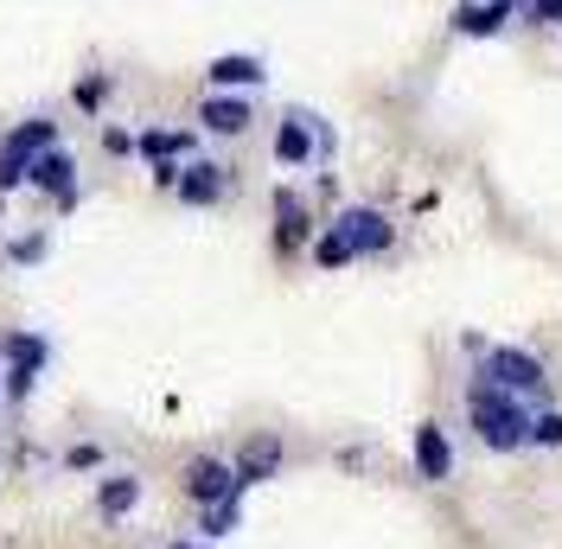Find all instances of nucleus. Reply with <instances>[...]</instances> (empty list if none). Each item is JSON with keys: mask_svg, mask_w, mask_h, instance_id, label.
I'll return each instance as SVG.
<instances>
[{"mask_svg": "<svg viewBox=\"0 0 562 549\" xmlns=\"http://www.w3.org/2000/svg\"><path fill=\"white\" fill-rule=\"evenodd\" d=\"M186 498H192L199 512H205V505H224V498H244L237 467L217 460V453H192V460H186Z\"/></svg>", "mask_w": 562, "mask_h": 549, "instance_id": "39448f33", "label": "nucleus"}, {"mask_svg": "<svg viewBox=\"0 0 562 549\" xmlns=\"http://www.w3.org/2000/svg\"><path fill=\"white\" fill-rule=\"evenodd\" d=\"M135 505H140V473H103V480H97V512H103L109 524H122Z\"/></svg>", "mask_w": 562, "mask_h": 549, "instance_id": "dca6fc26", "label": "nucleus"}, {"mask_svg": "<svg viewBox=\"0 0 562 549\" xmlns=\"http://www.w3.org/2000/svg\"><path fill=\"white\" fill-rule=\"evenodd\" d=\"M467 422L480 428V441H486L492 453H518V447H530V422H537V415L525 410V396L473 378L467 383Z\"/></svg>", "mask_w": 562, "mask_h": 549, "instance_id": "f257e3e1", "label": "nucleus"}, {"mask_svg": "<svg viewBox=\"0 0 562 549\" xmlns=\"http://www.w3.org/2000/svg\"><path fill=\"white\" fill-rule=\"evenodd\" d=\"M224 192H231V167H217V160H186V172H179V199L192 211H211V205H224Z\"/></svg>", "mask_w": 562, "mask_h": 549, "instance_id": "1a4fd4ad", "label": "nucleus"}, {"mask_svg": "<svg viewBox=\"0 0 562 549\" xmlns=\"http://www.w3.org/2000/svg\"><path fill=\"white\" fill-rule=\"evenodd\" d=\"M45 147H58V122H52V115H26V122H13V128L0 135V199L26 192L33 160Z\"/></svg>", "mask_w": 562, "mask_h": 549, "instance_id": "f03ea898", "label": "nucleus"}, {"mask_svg": "<svg viewBox=\"0 0 562 549\" xmlns=\"http://www.w3.org/2000/svg\"><path fill=\"white\" fill-rule=\"evenodd\" d=\"M249 122H256V109H249L244 90H205V103H199V128L205 135L237 141V135H249Z\"/></svg>", "mask_w": 562, "mask_h": 549, "instance_id": "6e6552de", "label": "nucleus"}, {"mask_svg": "<svg viewBox=\"0 0 562 549\" xmlns=\"http://www.w3.org/2000/svg\"><path fill=\"white\" fill-rule=\"evenodd\" d=\"M103 154L128 160V154H135V135H128V128H103Z\"/></svg>", "mask_w": 562, "mask_h": 549, "instance_id": "bb28decb", "label": "nucleus"}, {"mask_svg": "<svg viewBox=\"0 0 562 549\" xmlns=\"http://www.w3.org/2000/svg\"><path fill=\"white\" fill-rule=\"evenodd\" d=\"M147 172H154V186H160V192H179V172H186V160H147Z\"/></svg>", "mask_w": 562, "mask_h": 549, "instance_id": "a878e982", "label": "nucleus"}, {"mask_svg": "<svg viewBox=\"0 0 562 549\" xmlns=\"http://www.w3.org/2000/svg\"><path fill=\"white\" fill-rule=\"evenodd\" d=\"M38 390V371H20V365H0V396L13 403V410H26Z\"/></svg>", "mask_w": 562, "mask_h": 549, "instance_id": "4be33fe9", "label": "nucleus"}, {"mask_svg": "<svg viewBox=\"0 0 562 549\" xmlns=\"http://www.w3.org/2000/svg\"><path fill=\"white\" fill-rule=\"evenodd\" d=\"M314 237H319V224H314V211H307V199L294 186H276V256L314 249Z\"/></svg>", "mask_w": 562, "mask_h": 549, "instance_id": "0eeeda50", "label": "nucleus"}, {"mask_svg": "<svg viewBox=\"0 0 562 549\" xmlns=\"http://www.w3.org/2000/svg\"><path fill=\"white\" fill-rule=\"evenodd\" d=\"M314 122L319 115H307V109H288V115H281V128H276V160L281 167H314L319 160Z\"/></svg>", "mask_w": 562, "mask_h": 549, "instance_id": "9d476101", "label": "nucleus"}, {"mask_svg": "<svg viewBox=\"0 0 562 549\" xmlns=\"http://www.w3.org/2000/svg\"><path fill=\"white\" fill-rule=\"evenodd\" d=\"M45 256H52V231H45V224L20 231V237H7V262H13V269H38Z\"/></svg>", "mask_w": 562, "mask_h": 549, "instance_id": "a211bd4d", "label": "nucleus"}, {"mask_svg": "<svg viewBox=\"0 0 562 549\" xmlns=\"http://www.w3.org/2000/svg\"><path fill=\"white\" fill-rule=\"evenodd\" d=\"M173 549H217V544H205V537H179Z\"/></svg>", "mask_w": 562, "mask_h": 549, "instance_id": "cd10ccee", "label": "nucleus"}, {"mask_svg": "<svg viewBox=\"0 0 562 549\" xmlns=\"http://www.w3.org/2000/svg\"><path fill=\"white\" fill-rule=\"evenodd\" d=\"M530 447H562V415L557 410H543L530 422Z\"/></svg>", "mask_w": 562, "mask_h": 549, "instance_id": "b1692460", "label": "nucleus"}, {"mask_svg": "<svg viewBox=\"0 0 562 549\" xmlns=\"http://www.w3.org/2000/svg\"><path fill=\"white\" fill-rule=\"evenodd\" d=\"M333 231L351 243V256H384L390 243H396V224H390L378 205H346L333 217Z\"/></svg>", "mask_w": 562, "mask_h": 549, "instance_id": "423d86ee", "label": "nucleus"}, {"mask_svg": "<svg viewBox=\"0 0 562 549\" xmlns=\"http://www.w3.org/2000/svg\"><path fill=\"white\" fill-rule=\"evenodd\" d=\"M416 473L428 485H441V480H454V447H448V435L435 428V422H416Z\"/></svg>", "mask_w": 562, "mask_h": 549, "instance_id": "f8f14e48", "label": "nucleus"}, {"mask_svg": "<svg viewBox=\"0 0 562 549\" xmlns=\"http://www.w3.org/2000/svg\"><path fill=\"white\" fill-rule=\"evenodd\" d=\"M65 467H70V473H97V467H103V447H97V441L65 447Z\"/></svg>", "mask_w": 562, "mask_h": 549, "instance_id": "393cba45", "label": "nucleus"}, {"mask_svg": "<svg viewBox=\"0 0 562 549\" xmlns=\"http://www.w3.org/2000/svg\"><path fill=\"white\" fill-rule=\"evenodd\" d=\"M26 186H33L38 199H52L58 211H77V199H83V186H77V154H70L65 141L45 147L33 160V179H26Z\"/></svg>", "mask_w": 562, "mask_h": 549, "instance_id": "20e7f679", "label": "nucleus"}, {"mask_svg": "<svg viewBox=\"0 0 562 549\" xmlns=\"http://www.w3.org/2000/svg\"><path fill=\"white\" fill-rule=\"evenodd\" d=\"M135 154L140 160H192V154H199V135H192V128H140Z\"/></svg>", "mask_w": 562, "mask_h": 549, "instance_id": "2eb2a0df", "label": "nucleus"}, {"mask_svg": "<svg viewBox=\"0 0 562 549\" xmlns=\"http://www.w3.org/2000/svg\"><path fill=\"white\" fill-rule=\"evenodd\" d=\"M0 231H7V199H0Z\"/></svg>", "mask_w": 562, "mask_h": 549, "instance_id": "c85d7f7f", "label": "nucleus"}, {"mask_svg": "<svg viewBox=\"0 0 562 549\" xmlns=\"http://www.w3.org/2000/svg\"><path fill=\"white\" fill-rule=\"evenodd\" d=\"M0 365H20V371H45L52 365V339L45 333H0Z\"/></svg>", "mask_w": 562, "mask_h": 549, "instance_id": "f3484780", "label": "nucleus"}, {"mask_svg": "<svg viewBox=\"0 0 562 549\" xmlns=\"http://www.w3.org/2000/svg\"><path fill=\"white\" fill-rule=\"evenodd\" d=\"M314 262H319V269H346V262H358V256H351V243L339 237L333 224H319V237H314Z\"/></svg>", "mask_w": 562, "mask_h": 549, "instance_id": "412c9836", "label": "nucleus"}, {"mask_svg": "<svg viewBox=\"0 0 562 549\" xmlns=\"http://www.w3.org/2000/svg\"><path fill=\"white\" fill-rule=\"evenodd\" d=\"M505 20H518V0H467L454 13V33L460 38H492Z\"/></svg>", "mask_w": 562, "mask_h": 549, "instance_id": "ddd939ff", "label": "nucleus"}, {"mask_svg": "<svg viewBox=\"0 0 562 549\" xmlns=\"http://www.w3.org/2000/svg\"><path fill=\"white\" fill-rule=\"evenodd\" d=\"M256 83H269V65L256 52H217L205 65V90H256Z\"/></svg>", "mask_w": 562, "mask_h": 549, "instance_id": "9b49d317", "label": "nucleus"}, {"mask_svg": "<svg viewBox=\"0 0 562 549\" xmlns=\"http://www.w3.org/2000/svg\"><path fill=\"white\" fill-rule=\"evenodd\" d=\"M237 524H244V498H224V505H205V512H199V537L217 544V537H231Z\"/></svg>", "mask_w": 562, "mask_h": 549, "instance_id": "aec40b11", "label": "nucleus"}, {"mask_svg": "<svg viewBox=\"0 0 562 549\" xmlns=\"http://www.w3.org/2000/svg\"><path fill=\"white\" fill-rule=\"evenodd\" d=\"M109 90H115V77H109V70H90V77H77V83H70V103L97 122V115H103V103H109Z\"/></svg>", "mask_w": 562, "mask_h": 549, "instance_id": "6ab92c4d", "label": "nucleus"}, {"mask_svg": "<svg viewBox=\"0 0 562 549\" xmlns=\"http://www.w3.org/2000/svg\"><path fill=\"white\" fill-rule=\"evenodd\" d=\"M231 467H237V485H262V480H276L281 473V441L276 435H256V441H244V453H237V460H231Z\"/></svg>", "mask_w": 562, "mask_h": 549, "instance_id": "4468645a", "label": "nucleus"}, {"mask_svg": "<svg viewBox=\"0 0 562 549\" xmlns=\"http://www.w3.org/2000/svg\"><path fill=\"white\" fill-rule=\"evenodd\" d=\"M480 378L498 383V390H512V396H543V390H550L543 365H537V351H518V345H486Z\"/></svg>", "mask_w": 562, "mask_h": 549, "instance_id": "7ed1b4c3", "label": "nucleus"}, {"mask_svg": "<svg viewBox=\"0 0 562 549\" xmlns=\"http://www.w3.org/2000/svg\"><path fill=\"white\" fill-rule=\"evenodd\" d=\"M525 26H562V0H518Z\"/></svg>", "mask_w": 562, "mask_h": 549, "instance_id": "5701e85b", "label": "nucleus"}]
</instances>
